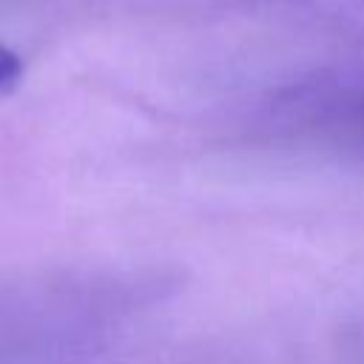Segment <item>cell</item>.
I'll return each instance as SVG.
<instances>
[{
    "label": "cell",
    "instance_id": "obj_2",
    "mask_svg": "<svg viewBox=\"0 0 364 364\" xmlns=\"http://www.w3.org/2000/svg\"><path fill=\"white\" fill-rule=\"evenodd\" d=\"M350 114H353V119H355V122L364 128V97L353 102V111H350Z\"/></svg>",
    "mask_w": 364,
    "mask_h": 364
},
{
    "label": "cell",
    "instance_id": "obj_1",
    "mask_svg": "<svg viewBox=\"0 0 364 364\" xmlns=\"http://www.w3.org/2000/svg\"><path fill=\"white\" fill-rule=\"evenodd\" d=\"M23 74V63L14 51H9L6 46H0V91L11 88Z\"/></svg>",
    "mask_w": 364,
    "mask_h": 364
}]
</instances>
